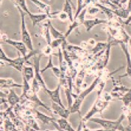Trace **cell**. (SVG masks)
<instances>
[{"instance_id": "16", "label": "cell", "mask_w": 131, "mask_h": 131, "mask_svg": "<svg viewBox=\"0 0 131 131\" xmlns=\"http://www.w3.org/2000/svg\"><path fill=\"white\" fill-rule=\"evenodd\" d=\"M27 15L29 16V18L32 22V25L33 26H35L38 23H39L40 22H42L43 20H47L49 18V16L47 14H32L29 12Z\"/></svg>"}, {"instance_id": "36", "label": "cell", "mask_w": 131, "mask_h": 131, "mask_svg": "<svg viewBox=\"0 0 131 131\" xmlns=\"http://www.w3.org/2000/svg\"><path fill=\"white\" fill-rule=\"evenodd\" d=\"M127 9L128 10V11L130 13L131 12V0H129V2H128V5H127Z\"/></svg>"}, {"instance_id": "38", "label": "cell", "mask_w": 131, "mask_h": 131, "mask_svg": "<svg viewBox=\"0 0 131 131\" xmlns=\"http://www.w3.org/2000/svg\"><path fill=\"white\" fill-rule=\"evenodd\" d=\"M91 131H106V130H104V129H98V130H92Z\"/></svg>"}, {"instance_id": "42", "label": "cell", "mask_w": 131, "mask_h": 131, "mask_svg": "<svg viewBox=\"0 0 131 131\" xmlns=\"http://www.w3.org/2000/svg\"><path fill=\"white\" fill-rule=\"evenodd\" d=\"M53 131H59L58 130H53Z\"/></svg>"}, {"instance_id": "15", "label": "cell", "mask_w": 131, "mask_h": 131, "mask_svg": "<svg viewBox=\"0 0 131 131\" xmlns=\"http://www.w3.org/2000/svg\"><path fill=\"white\" fill-rule=\"evenodd\" d=\"M30 1L39 10L43 11V14H47L49 16V18H50L51 14L50 6L48 4H47V3H45V2H42L40 0H30Z\"/></svg>"}, {"instance_id": "30", "label": "cell", "mask_w": 131, "mask_h": 131, "mask_svg": "<svg viewBox=\"0 0 131 131\" xmlns=\"http://www.w3.org/2000/svg\"><path fill=\"white\" fill-rule=\"evenodd\" d=\"M97 1H99L100 2L99 3H101L102 5H107V6L111 7L113 10H115V9L119 8V6H116V5H113L110 0H97Z\"/></svg>"}, {"instance_id": "2", "label": "cell", "mask_w": 131, "mask_h": 131, "mask_svg": "<svg viewBox=\"0 0 131 131\" xmlns=\"http://www.w3.org/2000/svg\"><path fill=\"white\" fill-rule=\"evenodd\" d=\"M125 118L124 114H121V116L118 118V119L115 121H112V120H106L103 118H91L89 121L94 122L95 124H100L103 129L104 130H119L124 131V127L122 126V121Z\"/></svg>"}, {"instance_id": "29", "label": "cell", "mask_w": 131, "mask_h": 131, "mask_svg": "<svg viewBox=\"0 0 131 131\" xmlns=\"http://www.w3.org/2000/svg\"><path fill=\"white\" fill-rule=\"evenodd\" d=\"M54 67H55V66H54V64H53V63H52V55H50V56H49V61H48V64L46 65V67H45L44 68H43L42 70H40V73H44L47 70H49V69H51V70H52Z\"/></svg>"}, {"instance_id": "8", "label": "cell", "mask_w": 131, "mask_h": 131, "mask_svg": "<svg viewBox=\"0 0 131 131\" xmlns=\"http://www.w3.org/2000/svg\"><path fill=\"white\" fill-rule=\"evenodd\" d=\"M87 10H88V9H87V8H85L84 10H82L80 12V14L77 17H74V20H73V22H71L70 26H69V27H68V30L66 31V33L64 34L66 38L71 35V32L74 30L76 28L79 27L80 25L83 24L84 21L85 20V14H86Z\"/></svg>"}, {"instance_id": "5", "label": "cell", "mask_w": 131, "mask_h": 131, "mask_svg": "<svg viewBox=\"0 0 131 131\" xmlns=\"http://www.w3.org/2000/svg\"><path fill=\"white\" fill-rule=\"evenodd\" d=\"M109 103H110V102L103 101L101 97L98 96L96 101L94 102V105L91 108V110L88 112V113L82 118V121L83 122L89 121L91 118H93V116L94 115H96L97 113H102L107 108V106H109Z\"/></svg>"}, {"instance_id": "31", "label": "cell", "mask_w": 131, "mask_h": 131, "mask_svg": "<svg viewBox=\"0 0 131 131\" xmlns=\"http://www.w3.org/2000/svg\"><path fill=\"white\" fill-rule=\"evenodd\" d=\"M88 10H89V14H91V15H94V14H97L101 9L98 8V7H97V6H94V7H89V8H87Z\"/></svg>"}, {"instance_id": "24", "label": "cell", "mask_w": 131, "mask_h": 131, "mask_svg": "<svg viewBox=\"0 0 131 131\" xmlns=\"http://www.w3.org/2000/svg\"><path fill=\"white\" fill-rule=\"evenodd\" d=\"M114 13L116 16L121 17V18H124V19H127L130 16V12L128 11V10L123 8L121 6L119 7L118 8L114 10Z\"/></svg>"}, {"instance_id": "32", "label": "cell", "mask_w": 131, "mask_h": 131, "mask_svg": "<svg viewBox=\"0 0 131 131\" xmlns=\"http://www.w3.org/2000/svg\"><path fill=\"white\" fill-rule=\"evenodd\" d=\"M52 49L50 45H47V46L43 48V53L44 55H47V56H50V55H52Z\"/></svg>"}, {"instance_id": "23", "label": "cell", "mask_w": 131, "mask_h": 131, "mask_svg": "<svg viewBox=\"0 0 131 131\" xmlns=\"http://www.w3.org/2000/svg\"><path fill=\"white\" fill-rule=\"evenodd\" d=\"M108 46V42H98L96 46L91 50V52L93 53V55L96 54V53H98L100 52H103L106 50V48Z\"/></svg>"}, {"instance_id": "37", "label": "cell", "mask_w": 131, "mask_h": 131, "mask_svg": "<svg viewBox=\"0 0 131 131\" xmlns=\"http://www.w3.org/2000/svg\"><path fill=\"white\" fill-rule=\"evenodd\" d=\"M124 131H131V125L128 124V126L124 127Z\"/></svg>"}, {"instance_id": "12", "label": "cell", "mask_w": 131, "mask_h": 131, "mask_svg": "<svg viewBox=\"0 0 131 131\" xmlns=\"http://www.w3.org/2000/svg\"><path fill=\"white\" fill-rule=\"evenodd\" d=\"M1 89H12V88H23V84L15 82L11 78H1L0 80Z\"/></svg>"}, {"instance_id": "19", "label": "cell", "mask_w": 131, "mask_h": 131, "mask_svg": "<svg viewBox=\"0 0 131 131\" xmlns=\"http://www.w3.org/2000/svg\"><path fill=\"white\" fill-rule=\"evenodd\" d=\"M57 123L59 124V127H60L61 130L64 131H77L75 130L73 127L71 126V124L68 122V121L65 118H60L59 119H57Z\"/></svg>"}, {"instance_id": "14", "label": "cell", "mask_w": 131, "mask_h": 131, "mask_svg": "<svg viewBox=\"0 0 131 131\" xmlns=\"http://www.w3.org/2000/svg\"><path fill=\"white\" fill-rule=\"evenodd\" d=\"M7 100H8V103L10 105V106L14 107L21 102V97L17 95L14 89H10V91L8 92V94Z\"/></svg>"}, {"instance_id": "1", "label": "cell", "mask_w": 131, "mask_h": 131, "mask_svg": "<svg viewBox=\"0 0 131 131\" xmlns=\"http://www.w3.org/2000/svg\"><path fill=\"white\" fill-rule=\"evenodd\" d=\"M38 50H33L30 51L29 54H27L26 56H19L18 58L16 59H10L9 57L7 56V55L5 54V52L3 51L2 48L1 47V50H0V59L2 61H5V63H7L8 65H10V67L14 68L15 70H17L19 72H23V68H24V64L28 62V61L30 59L31 57H34L35 56L38 55Z\"/></svg>"}, {"instance_id": "21", "label": "cell", "mask_w": 131, "mask_h": 131, "mask_svg": "<svg viewBox=\"0 0 131 131\" xmlns=\"http://www.w3.org/2000/svg\"><path fill=\"white\" fill-rule=\"evenodd\" d=\"M95 0H77V13L75 15V17H77L80 12L82 10H84L85 8H86V7L92 2H94V3Z\"/></svg>"}, {"instance_id": "18", "label": "cell", "mask_w": 131, "mask_h": 131, "mask_svg": "<svg viewBox=\"0 0 131 131\" xmlns=\"http://www.w3.org/2000/svg\"><path fill=\"white\" fill-rule=\"evenodd\" d=\"M23 73V79H25L28 82H30L31 80L35 78V70L32 67L24 66Z\"/></svg>"}, {"instance_id": "35", "label": "cell", "mask_w": 131, "mask_h": 131, "mask_svg": "<svg viewBox=\"0 0 131 131\" xmlns=\"http://www.w3.org/2000/svg\"><path fill=\"white\" fill-rule=\"evenodd\" d=\"M130 23H131V12H130V16H129V17L124 21V23L125 25H128V24H130Z\"/></svg>"}, {"instance_id": "7", "label": "cell", "mask_w": 131, "mask_h": 131, "mask_svg": "<svg viewBox=\"0 0 131 131\" xmlns=\"http://www.w3.org/2000/svg\"><path fill=\"white\" fill-rule=\"evenodd\" d=\"M1 38H2V41L7 43L8 44H9L10 46L14 47L15 49H17L23 55V56L27 55V52H28L29 49H28V47H26V45L25 44V43L23 41L12 40V39L8 38L5 35H2Z\"/></svg>"}, {"instance_id": "39", "label": "cell", "mask_w": 131, "mask_h": 131, "mask_svg": "<svg viewBox=\"0 0 131 131\" xmlns=\"http://www.w3.org/2000/svg\"><path fill=\"white\" fill-rule=\"evenodd\" d=\"M129 44H130V48H131V38H130V40H129Z\"/></svg>"}, {"instance_id": "11", "label": "cell", "mask_w": 131, "mask_h": 131, "mask_svg": "<svg viewBox=\"0 0 131 131\" xmlns=\"http://www.w3.org/2000/svg\"><path fill=\"white\" fill-rule=\"evenodd\" d=\"M106 23H108L107 20L94 18V19H91V20H85L83 23V25L85 28L86 31H90L94 26H96L97 25H101V24H106Z\"/></svg>"}, {"instance_id": "3", "label": "cell", "mask_w": 131, "mask_h": 131, "mask_svg": "<svg viewBox=\"0 0 131 131\" xmlns=\"http://www.w3.org/2000/svg\"><path fill=\"white\" fill-rule=\"evenodd\" d=\"M101 77H97L93 81V82L90 85V86L86 89L85 90L82 91V93H80L77 97H76V100L73 102L72 106L71 107L70 110H71V113H76V112H78L80 114V108L83 101L85 100V98L86 97V96L88 94H89L91 92L94 91V89H96V87L98 84V82L101 80Z\"/></svg>"}, {"instance_id": "9", "label": "cell", "mask_w": 131, "mask_h": 131, "mask_svg": "<svg viewBox=\"0 0 131 131\" xmlns=\"http://www.w3.org/2000/svg\"><path fill=\"white\" fill-rule=\"evenodd\" d=\"M61 85L60 83H59L58 86L56 87V89L55 90H52H52H50L49 89H47L44 91V92H45L47 94H48V95L50 96V99L52 100V102L56 103L59 104L61 106L64 107V104L62 103V101H61V99L60 97Z\"/></svg>"}, {"instance_id": "28", "label": "cell", "mask_w": 131, "mask_h": 131, "mask_svg": "<svg viewBox=\"0 0 131 131\" xmlns=\"http://www.w3.org/2000/svg\"><path fill=\"white\" fill-rule=\"evenodd\" d=\"M63 43H66V41H64L62 39H54L53 40H52L51 47H52V49L59 48L60 46H61L63 44Z\"/></svg>"}, {"instance_id": "20", "label": "cell", "mask_w": 131, "mask_h": 131, "mask_svg": "<svg viewBox=\"0 0 131 131\" xmlns=\"http://www.w3.org/2000/svg\"><path fill=\"white\" fill-rule=\"evenodd\" d=\"M73 5L71 4V2L68 1V0H65L64 1V8L63 10L64 13H66L68 15V17H69V20L71 22H73L74 20V17H73Z\"/></svg>"}, {"instance_id": "43", "label": "cell", "mask_w": 131, "mask_h": 131, "mask_svg": "<svg viewBox=\"0 0 131 131\" xmlns=\"http://www.w3.org/2000/svg\"><path fill=\"white\" fill-rule=\"evenodd\" d=\"M47 131H49V130H47Z\"/></svg>"}, {"instance_id": "10", "label": "cell", "mask_w": 131, "mask_h": 131, "mask_svg": "<svg viewBox=\"0 0 131 131\" xmlns=\"http://www.w3.org/2000/svg\"><path fill=\"white\" fill-rule=\"evenodd\" d=\"M52 112L56 113V115H59L61 118L68 119L69 115L71 114L70 109H66L65 107H63L59 104L52 102Z\"/></svg>"}, {"instance_id": "25", "label": "cell", "mask_w": 131, "mask_h": 131, "mask_svg": "<svg viewBox=\"0 0 131 131\" xmlns=\"http://www.w3.org/2000/svg\"><path fill=\"white\" fill-rule=\"evenodd\" d=\"M119 99L122 101L124 106H129L131 104V88Z\"/></svg>"}, {"instance_id": "27", "label": "cell", "mask_w": 131, "mask_h": 131, "mask_svg": "<svg viewBox=\"0 0 131 131\" xmlns=\"http://www.w3.org/2000/svg\"><path fill=\"white\" fill-rule=\"evenodd\" d=\"M14 1H15V2L17 3V7L21 8V9L23 10L26 14H28L30 12V10H29V8H28V7H27L26 0H14Z\"/></svg>"}, {"instance_id": "33", "label": "cell", "mask_w": 131, "mask_h": 131, "mask_svg": "<svg viewBox=\"0 0 131 131\" xmlns=\"http://www.w3.org/2000/svg\"><path fill=\"white\" fill-rule=\"evenodd\" d=\"M58 17H59V20H62V21H65L68 19H69L68 15L66 13H64V11H61L60 13H58Z\"/></svg>"}, {"instance_id": "41", "label": "cell", "mask_w": 131, "mask_h": 131, "mask_svg": "<svg viewBox=\"0 0 131 131\" xmlns=\"http://www.w3.org/2000/svg\"><path fill=\"white\" fill-rule=\"evenodd\" d=\"M68 1H69V2H71V4H72V5H73V2H72V0H68Z\"/></svg>"}, {"instance_id": "26", "label": "cell", "mask_w": 131, "mask_h": 131, "mask_svg": "<svg viewBox=\"0 0 131 131\" xmlns=\"http://www.w3.org/2000/svg\"><path fill=\"white\" fill-rule=\"evenodd\" d=\"M4 130L5 131H16V125L14 122L10 121L9 118H6L4 121Z\"/></svg>"}, {"instance_id": "40", "label": "cell", "mask_w": 131, "mask_h": 131, "mask_svg": "<svg viewBox=\"0 0 131 131\" xmlns=\"http://www.w3.org/2000/svg\"><path fill=\"white\" fill-rule=\"evenodd\" d=\"M1 131H5V130L3 129V127H1Z\"/></svg>"}, {"instance_id": "34", "label": "cell", "mask_w": 131, "mask_h": 131, "mask_svg": "<svg viewBox=\"0 0 131 131\" xmlns=\"http://www.w3.org/2000/svg\"><path fill=\"white\" fill-rule=\"evenodd\" d=\"M110 1L111 2L113 5H116V6H119V7H121V0H110Z\"/></svg>"}, {"instance_id": "6", "label": "cell", "mask_w": 131, "mask_h": 131, "mask_svg": "<svg viewBox=\"0 0 131 131\" xmlns=\"http://www.w3.org/2000/svg\"><path fill=\"white\" fill-rule=\"evenodd\" d=\"M41 58V55L38 54V56H34V70H35V80L38 82V83L40 85L41 87V89L44 91L47 89V85L45 84V82L43 80V77L41 76V73H40V61Z\"/></svg>"}, {"instance_id": "22", "label": "cell", "mask_w": 131, "mask_h": 131, "mask_svg": "<svg viewBox=\"0 0 131 131\" xmlns=\"http://www.w3.org/2000/svg\"><path fill=\"white\" fill-rule=\"evenodd\" d=\"M50 33L52 37L53 38V39H62L64 41H66V38L65 35H63L61 32H60L59 30H57L51 23V22L50 21Z\"/></svg>"}, {"instance_id": "13", "label": "cell", "mask_w": 131, "mask_h": 131, "mask_svg": "<svg viewBox=\"0 0 131 131\" xmlns=\"http://www.w3.org/2000/svg\"><path fill=\"white\" fill-rule=\"evenodd\" d=\"M122 50L124 51L125 56H126V59H127V71H126V74H124L123 77L125 76H128L129 77L131 78V57L129 51L127 49V46L126 43H120Z\"/></svg>"}, {"instance_id": "17", "label": "cell", "mask_w": 131, "mask_h": 131, "mask_svg": "<svg viewBox=\"0 0 131 131\" xmlns=\"http://www.w3.org/2000/svg\"><path fill=\"white\" fill-rule=\"evenodd\" d=\"M35 113H36V117L37 118H38L43 124H52V123L54 121H57V119H56L55 118H52V117H50L48 115H44L43 113L40 112L38 111V110H35Z\"/></svg>"}, {"instance_id": "4", "label": "cell", "mask_w": 131, "mask_h": 131, "mask_svg": "<svg viewBox=\"0 0 131 131\" xmlns=\"http://www.w3.org/2000/svg\"><path fill=\"white\" fill-rule=\"evenodd\" d=\"M17 8L19 10L20 14V25H21L20 26V30H21L22 41H23L25 43V44L26 45V47H28L29 51L35 50L34 48H33V43H32V40H31L30 34H29L28 29H27L26 25L25 16H26V14L20 8L17 7Z\"/></svg>"}]
</instances>
